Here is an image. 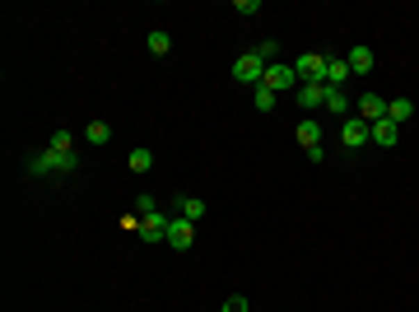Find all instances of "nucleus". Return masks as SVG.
Wrapping results in <instances>:
<instances>
[{"label":"nucleus","instance_id":"1","mask_svg":"<svg viewBox=\"0 0 419 312\" xmlns=\"http://www.w3.org/2000/svg\"><path fill=\"white\" fill-rule=\"evenodd\" d=\"M79 154H56V149H38L28 158V177H47V172H75Z\"/></svg>","mask_w":419,"mask_h":312},{"label":"nucleus","instance_id":"2","mask_svg":"<svg viewBox=\"0 0 419 312\" xmlns=\"http://www.w3.org/2000/svg\"><path fill=\"white\" fill-rule=\"evenodd\" d=\"M233 79H238V84H261L265 79V61L256 56V51L238 56V61H233Z\"/></svg>","mask_w":419,"mask_h":312},{"label":"nucleus","instance_id":"3","mask_svg":"<svg viewBox=\"0 0 419 312\" xmlns=\"http://www.w3.org/2000/svg\"><path fill=\"white\" fill-rule=\"evenodd\" d=\"M191 243H196V224H191V219H182V215H172V224H168V247L172 252H191Z\"/></svg>","mask_w":419,"mask_h":312},{"label":"nucleus","instance_id":"4","mask_svg":"<svg viewBox=\"0 0 419 312\" xmlns=\"http://www.w3.org/2000/svg\"><path fill=\"white\" fill-rule=\"evenodd\" d=\"M168 224H172V219L163 215V210L140 215V238H145V243H168Z\"/></svg>","mask_w":419,"mask_h":312},{"label":"nucleus","instance_id":"5","mask_svg":"<svg viewBox=\"0 0 419 312\" xmlns=\"http://www.w3.org/2000/svg\"><path fill=\"white\" fill-rule=\"evenodd\" d=\"M340 140H345V149H359V145H368V140H372V126L363 122V117H345Z\"/></svg>","mask_w":419,"mask_h":312},{"label":"nucleus","instance_id":"6","mask_svg":"<svg viewBox=\"0 0 419 312\" xmlns=\"http://www.w3.org/2000/svg\"><path fill=\"white\" fill-rule=\"evenodd\" d=\"M298 79H303V84H322V75H326V56L322 51H308V56H298Z\"/></svg>","mask_w":419,"mask_h":312},{"label":"nucleus","instance_id":"7","mask_svg":"<svg viewBox=\"0 0 419 312\" xmlns=\"http://www.w3.org/2000/svg\"><path fill=\"white\" fill-rule=\"evenodd\" d=\"M265 89H294L298 84V70L294 65H265V79H261Z\"/></svg>","mask_w":419,"mask_h":312},{"label":"nucleus","instance_id":"8","mask_svg":"<svg viewBox=\"0 0 419 312\" xmlns=\"http://www.w3.org/2000/svg\"><path fill=\"white\" fill-rule=\"evenodd\" d=\"M294 98H298V108H303V112L326 108V84H298V89H294Z\"/></svg>","mask_w":419,"mask_h":312},{"label":"nucleus","instance_id":"9","mask_svg":"<svg viewBox=\"0 0 419 312\" xmlns=\"http://www.w3.org/2000/svg\"><path fill=\"white\" fill-rule=\"evenodd\" d=\"M345 79H350V61H345V56H326V75H322V84H326V89H340Z\"/></svg>","mask_w":419,"mask_h":312},{"label":"nucleus","instance_id":"10","mask_svg":"<svg viewBox=\"0 0 419 312\" xmlns=\"http://www.w3.org/2000/svg\"><path fill=\"white\" fill-rule=\"evenodd\" d=\"M396 140H401V126L391 122V117H382V122H372V145H382V149H391Z\"/></svg>","mask_w":419,"mask_h":312},{"label":"nucleus","instance_id":"11","mask_svg":"<svg viewBox=\"0 0 419 312\" xmlns=\"http://www.w3.org/2000/svg\"><path fill=\"white\" fill-rule=\"evenodd\" d=\"M359 117H363V122H382V117H387V103H382V94H363L359 98Z\"/></svg>","mask_w":419,"mask_h":312},{"label":"nucleus","instance_id":"12","mask_svg":"<svg viewBox=\"0 0 419 312\" xmlns=\"http://www.w3.org/2000/svg\"><path fill=\"white\" fill-rule=\"evenodd\" d=\"M345 61H350V75H368L372 70V47H350Z\"/></svg>","mask_w":419,"mask_h":312},{"label":"nucleus","instance_id":"13","mask_svg":"<svg viewBox=\"0 0 419 312\" xmlns=\"http://www.w3.org/2000/svg\"><path fill=\"white\" fill-rule=\"evenodd\" d=\"M387 117L396 126H405L410 117H415V103H410V98H391V103H387Z\"/></svg>","mask_w":419,"mask_h":312},{"label":"nucleus","instance_id":"14","mask_svg":"<svg viewBox=\"0 0 419 312\" xmlns=\"http://www.w3.org/2000/svg\"><path fill=\"white\" fill-rule=\"evenodd\" d=\"M47 149H56V154H75V136H70L65 126H56V131H51V140H47Z\"/></svg>","mask_w":419,"mask_h":312},{"label":"nucleus","instance_id":"15","mask_svg":"<svg viewBox=\"0 0 419 312\" xmlns=\"http://www.w3.org/2000/svg\"><path fill=\"white\" fill-rule=\"evenodd\" d=\"M177 215L196 224V219H205V201H196V196H177Z\"/></svg>","mask_w":419,"mask_h":312},{"label":"nucleus","instance_id":"16","mask_svg":"<svg viewBox=\"0 0 419 312\" xmlns=\"http://www.w3.org/2000/svg\"><path fill=\"white\" fill-rule=\"evenodd\" d=\"M294 136H298V145H303V149H312V145H322V126H317V122H312V117H308V122L298 126Z\"/></svg>","mask_w":419,"mask_h":312},{"label":"nucleus","instance_id":"17","mask_svg":"<svg viewBox=\"0 0 419 312\" xmlns=\"http://www.w3.org/2000/svg\"><path fill=\"white\" fill-rule=\"evenodd\" d=\"M145 47L154 51V56H168V51H172V38H168V33H163V28H154V33H149V38H145Z\"/></svg>","mask_w":419,"mask_h":312},{"label":"nucleus","instance_id":"18","mask_svg":"<svg viewBox=\"0 0 419 312\" xmlns=\"http://www.w3.org/2000/svg\"><path fill=\"white\" fill-rule=\"evenodd\" d=\"M84 140H89V145H108L112 140V126L108 122H89V126H84Z\"/></svg>","mask_w":419,"mask_h":312},{"label":"nucleus","instance_id":"19","mask_svg":"<svg viewBox=\"0 0 419 312\" xmlns=\"http://www.w3.org/2000/svg\"><path fill=\"white\" fill-rule=\"evenodd\" d=\"M326 112H336V117H345V112H350V103H345V89H326Z\"/></svg>","mask_w":419,"mask_h":312},{"label":"nucleus","instance_id":"20","mask_svg":"<svg viewBox=\"0 0 419 312\" xmlns=\"http://www.w3.org/2000/svg\"><path fill=\"white\" fill-rule=\"evenodd\" d=\"M154 168V154L149 149H131V172H149Z\"/></svg>","mask_w":419,"mask_h":312},{"label":"nucleus","instance_id":"21","mask_svg":"<svg viewBox=\"0 0 419 312\" xmlns=\"http://www.w3.org/2000/svg\"><path fill=\"white\" fill-rule=\"evenodd\" d=\"M256 112H275V89H256Z\"/></svg>","mask_w":419,"mask_h":312},{"label":"nucleus","instance_id":"22","mask_svg":"<svg viewBox=\"0 0 419 312\" xmlns=\"http://www.w3.org/2000/svg\"><path fill=\"white\" fill-rule=\"evenodd\" d=\"M219 312H247V298H243V294L224 298V308H219Z\"/></svg>","mask_w":419,"mask_h":312},{"label":"nucleus","instance_id":"23","mask_svg":"<svg viewBox=\"0 0 419 312\" xmlns=\"http://www.w3.org/2000/svg\"><path fill=\"white\" fill-rule=\"evenodd\" d=\"M158 205H154V196H135V215H154Z\"/></svg>","mask_w":419,"mask_h":312},{"label":"nucleus","instance_id":"24","mask_svg":"<svg viewBox=\"0 0 419 312\" xmlns=\"http://www.w3.org/2000/svg\"><path fill=\"white\" fill-rule=\"evenodd\" d=\"M233 10H238V15H261V0H238Z\"/></svg>","mask_w":419,"mask_h":312}]
</instances>
